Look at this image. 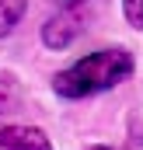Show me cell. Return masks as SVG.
<instances>
[{
  "label": "cell",
  "mask_w": 143,
  "mask_h": 150,
  "mask_svg": "<svg viewBox=\"0 0 143 150\" xmlns=\"http://www.w3.org/2000/svg\"><path fill=\"white\" fill-rule=\"evenodd\" d=\"M0 150H52V143L35 126H0Z\"/></svg>",
  "instance_id": "7a4b0ae2"
},
{
  "label": "cell",
  "mask_w": 143,
  "mask_h": 150,
  "mask_svg": "<svg viewBox=\"0 0 143 150\" xmlns=\"http://www.w3.org/2000/svg\"><path fill=\"white\" fill-rule=\"evenodd\" d=\"M122 11H126L129 25H136V28H143V0H122Z\"/></svg>",
  "instance_id": "5b68a950"
},
{
  "label": "cell",
  "mask_w": 143,
  "mask_h": 150,
  "mask_svg": "<svg viewBox=\"0 0 143 150\" xmlns=\"http://www.w3.org/2000/svg\"><path fill=\"white\" fill-rule=\"evenodd\" d=\"M94 150H108V147H94Z\"/></svg>",
  "instance_id": "52a82bcc"
},
{
  "label": "cell",
  "mask_w": 143,
  "mask_h": 150,
  "mask_svg": "<svg viewBox=\"0 0 143 150\" xmlns=\"http://www.w3.org/2000/svg\"><path fill=\"white\" fill-rule=\"evenodd\" d=\"M129 74H133V56L126 49H98V52L77 59L73 67L59 70L52 77V87L63 98H87V94L122 84Z\"/></svg>",
  "instance_id": "6da1fadb"
},
{
  "label": "cell",
  "mask_w": 143,
  "mask_h": 150,
  "mask_svg": "<svg viewBox=\"0 0 143 150\" xmlns=\"http://www.w3.org/2000/svg\"><path fill=\"white\" fill-rule=\"evenodd\" d=\"M25 11H28V0H0V38L14 32V25L25 18Z\"/></svg>",
  "instance_id": "277c9868"
},
{
  "label": "cell",
  "mask_w": 143,
  "mask_h": 150,
  "mask_svg": "<svg viewBox=\"0 0 143 150\" xmlns=\"http://www.w3.org/2000/svg\"><path fill=\"white\" fill-rule=\"evenodd\" d=\"M77 35H80V18H77V14H56V18L42 28V42H45L49 49H67Z\"/></svg>",
  "instance_id": "3957f363"
},
{
  "label": "cell",
  "mask_w": 143,
  "mask_h": 150,
  "mask_svg": "<svg viewBox=\"0 0 143 150\" xmlns=\"http://www.w3.org/2000/svg\"><path fill=\"white\" fill-rule=\"evenodd\" d=\"M63 4H84V0H63Z\"/></svg>",
  "instance_id": "8992f818"
}]
</instances>
